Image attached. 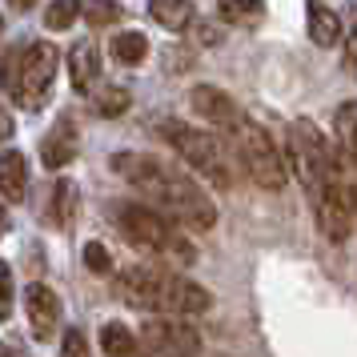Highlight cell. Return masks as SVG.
<instances>
[{
	"label": "cell",
	"mask_w": 357,
	"mask_h": 357,
	"mask_svg": "<svg viewBox=\"0 0 357 357\" xmlns=\"http://www.w3.org/2000/svg\"><path fill=\"white\" fill-rule=\"evenodd\" d=\"M24 313H29V329H33V337L49 341L52 333H56V325H61V297H56L49 285L33 281V285L24 289Z\"/></svg>",
	"instance_id": "cell-10"
},
{
	"label": "cell",
	"mask_w": 357,
	"mask_h": 357,
	"mask_svg": "<svg viewBox=\"0 0 357 357\" xmlns=\"http://www.w3.org/2000/svg\"><path fill=\"white\" fill-rule=\"evenodd\" d=\"M233 149H237V157H241L245 173H249L253 185L269 189V193L285 189V157L277 153L273 137L265 132V125H257V121L245 116L241 129H237V137H233Z\"/></svg>",
	"instance_id": "cell-7"
},
{
	"label": "cell",
	"mask_w": 357,
	"mask_h": 357,
	"mask_svg": "<svg viewBox=\"0 0 357 357\" xmlns=\"http://www.w3.org/2000/svg\"><path fill=\"white\" fill-rule=\"evenodd\" d=\"M189 105H193V113L201 121H209L213 129H221L229 141L237 137V129H241V121H245L237 100L229 97L225 89H217V84H197L193 93H189Z\"/></svg>",
	"instance_id": "cell-9"
},
{
	"label": "cell",
	"mask_w": 357,
	"mask_h": 357,
	"mask_svg": "<svg viewBox=\"0 0 357 357\" xmlns=\"http://www.w3.org/2000/svg\"><path fill=\"white\" fill-rule=\"evenodd\" d=\"M61 357H93V349H89V341H84L81 329H68L65 333V349H61Z\"/></svg>",
	"instance_id": "cell-26"
},
{
	"label": "cell",
	"mask_w": 357,
	"mask_h": 357,
	"mask_svg": "<svg viewBox=\"0 0 357 357\" xmlns=\"http://www.w3.org/2000/svg\"><path fill=\"white\" fill-rule=\"evenodd\" d=\"M337 153L357 177V100H345L337 109Z\"/></svg>",
	"instance_id": "cell-15"
},
{
	"label": "cell",
	"mask_w": 357,
	"mask_h": 357,
	"mask_svg": "<svg viewBox=\"0 0 357 357\" xmlns=\"http://www.w3.org/2000/svg\"><path fill=\"white\" fill-rule=\"evenodd\" d=\"M289 161H293L297 181H301V189L313 197L325 181L333 177V169H337V149L325 141L321 129H317L313 121H293L289 125Z\"/></svg>",
	"instance_id": "cell-6"
},
{
	"label": "cell",
	"mask_w": 357,
	"mask_h": 357,
	"mask_svg": "<svg viewBox=\"0 0 357 357\" xmlns=\"http://www.w3.org/2000/svg\"><path fill=\"white\" fill-rule=\"evenodd\" d=\"M157 132L173 145V153L193 169L197 177H205L213 189H233V165H229V153L213 132L197 129V125H185V121H173V116L161 121Z\"/></svg>",
	"instance_id": "cell-5"
},
{
	"label": "cell",
	"mask_w": 357,
	"mask_h": 357,
	"mask_svg": "<svg viewBox=\"0 0 357 357\" xmlns=\"http://www.w3.org/2000/svg\"><path fill=\"white\" fill-rule=\"evenodd\" d=\"M217 17L229 24H257L265 17V4H217Z\"/></svg>",
	"instance_id": "cell-21"
},
{
	"label": "cell",
	"mask_w": 357,
	"mask_h": 357,
	"mask_svg": "<svg viewBox=\"0 0 357 357\" xmlns=\"http://www.w3.org/2000/svg\"><path fill=\"white\" fill-rule=\"evenodd\" d=\"M0 357H4V345H0Z\"/></svg>",
	"instance_id": "cell-31"
},
{
	"label": "cell",
	"mask_w": 357,
	"mask_h": 357,
	"mask_svg": "<svg viewBox=\"0 0 357 357\" xmlns=\"http://www.w3.org/2000/svg\"><path fill=\"white\" fill-rule=\"evenodd\" d=\"M68 77H73V89L77 93H89L100 77V52L93 40H77L73 52H68Z\"/></svg>",
	"instance_id": "cell-12"
},
{
	"label": "cell",
	"mask_w": 357,
	"mask_h": 357,
	"mask_svg": "<svg viewBox=\"0 0 357 357\" xmlns=\"http://www.w3.org/2000/svg\"><path fill=\"white\" fill-rule=\"evenodd\" d=\"M77 149H81V132H77V125L65 116V121H56L52 132L40 141V161H45V169H65V165L77 161Z\"/></svg>",
	"instance_id": "cell-11"
},
{
	"label": "cell",
	"mask_w": 357,
	"mask_h": 357,
	"mask_svg": "<svg viewBox=\"0 0 357 357\" xmlns=\"http://www.w3.org/2000/svg\"><path fill=\"white\" fill-rule=\"evenodd\" d=\"M0 33H4V20H0Z\"/></svg>",
	"instance_id": "cell-30"
},
{
	"label": "cell",
	"mask_w": 357,
	"mask_h": 357,
	"mask_svg": "<svg viewBox=\"0 0 357 357\" xmlns=\"http://www.w3.org/2000/svg\"><path fill=\"white\" fill-rule=\"evenodd\" d=\"M305 13H309V40H313L317 49H333V45L341 40V33H345V29H341L337 8H329V4H317V0H313Z\"/></svg>",
	"instance_id": "cell-14"
},
{
	"label": "cell",
	"mask_w": 357,
	"mask_h": 357,
	"mask_svg": "<svg viewBox=\"0 0 357 357\" xmlns=\"http://www.w3.org/2000/svg\"><path fill=\"white\" fill-rule=\"evenodd\" d=\"M13 317V269L0 261V321Z\"/></svg>",
	"instance_id": "cell-25"
},
{
	"label": "cell",
	"mask_w": 357,
	"mask_h": 357,
	"mask_svg": "<svg viewBox=\"0 0 357 357\" xmlns=\"http://www.w3.org/2000/svg\"><path fill=\"white\" fill-rule=\"evenodd\" d=\"M116 229H121V237L129 245L169 261V265H193L197 261L193 241L169 217H161V213L149 209V205H116Z\"/></svg>",
	"instance_id": "cell-4"
},
{
	"label": "cell",
	"mask_w": 357,
	"mask_h": 357,
	"mask_svg": "<svg viewBox=\"0 0 357 357\" xmlns=\"http://www.w3.org/2000/svg\"><path fill=\"white\" fill-rule=\"evenodd\" d=\"M345 68H349V73L357 77V29L345 36Z\"/></svg>",
	"instance_id": "cell-27"
},
{
	"label": "cell",
	"mask_w": 357,
	"mask_h": 357,
	"mask_svg": "<svg viewBox=\"0 0 357 357\" xmlns=\"http://www.w3.org/2000/svg\"><path fill=\"white\" fill-rule=\"evenodd\" d=\"M116 297L132 309L161 313V317H193L213 305L205 285L173 273L165 265H132L116 277Z\"/></svg>",
	"instance_id": "cell-2"
},
{
	"label": "cell",
	"mask_w": 357,
	"mask_h": 357,
	"mask_svg": "<svg viewBox=\"0 0 357 357\" xmlns=\"http://www.w3.org/2000/svg\"><path fill=\"white\" fill-rule=\"evenodd\" d=\"M84 265H89L93 273H113V253L100 241H89L84 245Z\"/></svg>",
	"instance_id": "cell-23"
},
{
	"label": "cell",
	"mask_w": 357,
	"mask_h": 357,
	"mask_svg": "<svg viewBox=\"0 0 357 357\" xmlns=\"http://www.w3.org/2000/svg\"><path fill=\"white\" fill-rule=\"evenodd\" d=\"M149 17L157 20L161 29H169V33H181L193 20V4H185V0H157V4H149Z\"/></svg>",
	"instance_id": "cell-17"
},
{
	"label": "cell",
	"mask_w": 357,
	"mask_h": 357,
	"mask_svg": "<svg viewBox=\"0 0 357 357\" xmlns=\"http://www.w3.org/2000/svg\"><path fill=\"white\" fill-rule=\"evenodd\" d=\"M77 17H81V4H73V0H56V4L45 8V24L49 29H68Z\"/></svg>",
	"instance_id": "cell-22"
},
{
	"label": "cell",
	"mask_w": 357,
	"mask_h": 357,
	"mask_svg": "<svg viewBox=\"0 0 357 357\" xmlns=\"http://www.w3.org/2000/svg\"><path fill=\"white\" fill-rule=\"evenodd\" d=\"M0 237H4V209H0Z\"/></svg>",
	"instance_id": "cell-29"
},
{
	"label": "cell",
	"mask_w": 357,
	"mask_h": 357,
	"mask_svg": "<svg viewBox=\"0 0 357 357\" xmlns=\"http://www.w3.org/2000/svg\"><path fill=\"white\" fill-rule=\"evenodd\" d=\"M81 17L100 29V24H113L121 17V4H81Z\"/></svg>",
	"instance_id": "cell-24"
},
{
	"label": "cell",
	"mask_w": 357,
	"mask_h": 357,
	"mask_svg": "<svg viewBox=\"0 0 357 357\" xmlns=\"http://www.w3.org/2000/svg\"><path fill=\"white\" fill-rule=\"evenodd\" d=\"M109 52H113L116 65H141L149 56V40H145V33H116Z\"/></svg>",
	"instance_id": "cell-18"
},
{
	"label": "cell",
	"mask_w": 357,
	"mask_h": 357,
	"mask_svg": "<svg viewBox=\"0 0 357 357\" xmlns=\"http://www.w3.org/2000/svg\"><path fill=\"white\" fill-rule=\"evenodd\" d=\"M13 129H17V125H13V116H8V109H4V105H0V145L13 137Z\"/></svg>",
	"instance_id": "cell-28"
},
{
	"label": "cell",
	"mask_w": 357,
	"mask_h": 357,
	"mask_svg": "<svg viewBox=\"0 0 357 357\" xmlns=\"http://www.w3.org/2000/svg\"><path fill=\"white\" fill-rule=\"evenodd\" d=\"M137 354L141 357H193L201 354V333L197 325L181 317H149L137 333Z\"/></svg>",
	"instance_id": "cell-8"
},
{
	"label": "cell",
	"mask_w": 357,
	"mask_h": 357,
	"mask_svg": "<svg viewBox=\"0 0 357 357\" xmlns=\"http://www.w3.org/2000/svg\"><path fill=\"white\" fill-rule=\"evenodd\" d=\"M129 89H121V84H109V89H100V97L93 100V109H97L100 116H121L125 109H129Z\"/></svg>",
	"instance_id": "cell-20"
},
{
	"label": "cell",
	"mask_w": 357,
	"mask_h": 357,
	"mask_svg": "<svg viewBox=\"0 0 357 357\" xmlns=\"http://www.w3.org/2000/svg\"><path fill=\"white\" fill-rule=\"evenodd\" d=\"M100 349L109 357H129V354H137V337H132V329H125L121 321H109L100 329Z\"/></svg>",
	"instance_id": "cell-19"
},
{
	"label": "cell",
	"mask_w": 357,
	"mask_h": 357,
	"mask_svg": "<svg viewBox=\"0 0 357 357\" xmlns=\"http://www.w3.org/2000/svg\"><path fill=\"white\" fill-rule=\"evenodd\" d=\"M77 209H81V193H77V185L73 181H56L52 185V225L56 229H73L77 225Z\"/></svg>",
	"instance_id": "cell-16"
},
{
	"label": "cell",
	"mask_w": 357,
	"mask_h": 357,
	"mask_svg": "<svg viewBox=\"0 0 357 357\" xmlns=\"http://www.w3.org/2000/svg\"><path fill=\"white\" fill-rule=\"evenodd\" d=\"M24 189H29V161L20 149H8L0 153V197L20 205L24 201Z\"/></svg>",
	"instance_id": "cell-13"
},
{
	"label": "cell",
	"mask_w": 357,
	"mask_h": 357,
	"mask_svg": "<svg viewBox=\"0 0 357 357\" xmlns=\"http://www.w3.org/2000/svg\"><path fill=\"white\" fill-rule=\"evenodd\" d=\"M113 173L121 181H129L132 189H141L157 205V213L169 217L173 225L197 229V233L217 225V205L209 201V193L197 189V181L177 173L173 165L157 161V157H145V153H116Z\"/></svg>",
	"instance_id": "cell-1"
},
{
	"label": "cell",
	"mask_w": 357,
	"mask_h": 357,
	"mask_svg": "<svg viewBox=\"0 0 357 357\" xmlns=\"http://www.w3.org/2000/svg\"><path fill=\"white\" fill-rule=\"evenodd\" d=\"M56 65H61V52L52 49L49 40H33V45H20V49L8 52V61L0 65V84L4 93H13L20 109H45L52 89V77H56Z\"/></svg>",
	"instance_id": "cell-3"
}]
</instances>
